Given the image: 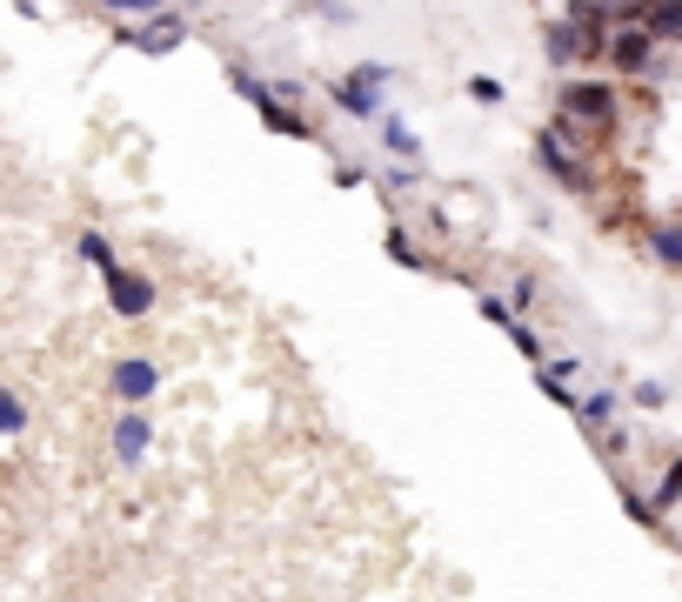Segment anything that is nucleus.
Listing matches in <instances>:
<instances>
[{
    "mask_svg": "<svg viewBox=\"0 0 682 602\" xmlns=\"http://www.w3.org/2000/svg\"><path fill=\"white\" fill-rule=\"evenodd\" d=\"M642 27H649L656 40H675V34H682V0H649V14H642Z\"/></svg>",
    "mask_w": 682,
    "mask_h": 602,
    "instance_id": "nucleus-11",
    "label": "nucleus"
},
{
    "mask_svg": "<svg viewBox=\"0 0 682 602\" xmlns=\"http://www.w3.org/2000/svg\"><path fill=\"white\" fill-rule=\"evenodd\" d=\"M509 335H515V348H522V355H529V361H536V369H542V361H549V355H542V335L529 329V321H515V329H509Z\"/></svg>",
    "mask_w": 682,
    "mask_h": 602,
    "instance_id": "nucleus-18",
    "label": "nucleus"
},
{
    "mask_svg": "<svg viewBox=\"0 0 682 602\" xmlns=\"http://www.w3.org/2000/svg\"><path fill=\"white\" fill-rule=\"evenodd\" d=\"M682 496V462H669V475H662V489H656V509H669Z\"/></svg>",
    "mask_w": 682,
    "mask_h": 602,
    "instance_id": "nucleus-23",
    "label": "nucleus"
},
{
    "mask_svg": "<svg viewBox=\"0 0 682 602\" xmlns=\"http://www.w3.org/2000/svg\"><path fill=\"white\" fill-rule=\"evenodd\" d=\"M562 120H569V128H589V135L616 128V88H602V80H569V88H562Z\"/></svg>",
    "mask_w": 682,
    "mask_h": 602,
    "instance_id": "nucleus-1",
    "label": "nucleus"
},
{
    "mask_svg": "<svg viewBox=\"0 0 682 602\" xmlns=\"http://www.w3.org/2000/svg\"><path fill=\"white\" fill-rule=\"evenodd\" d=\"M382 141H388V154H401V161H415V154H422L415 135H409V120H395V114L382 120Z\"/></svg>",
    "mask_w": 682,
    "mask_h": 602,
    "instance_id": "nucleus-14",
    "label": "nucleus"
},
{
    "mask_svg": "<svg viewBox=\"0 0 682 602\" xmlns=\"http://www.w3.org/2000/svg\"><path fill=\"white\" fill-rule=\"evenodd\" d=\"M609 415H616V401H609V395H582V401H576V422H582V428H602Z\"/></svg>",
    "mask_w": 682,
    "mask_h": 602,
    "instance_id": "nucleus-15",
    "label": "nucleus"
},
{
    "mask_svg": "<svg viewBox=\"0 0 682 602\" xmlns=\"http://www.w3.org/2000/svg\"><path fill=\"white\" fill-rule=\"evenodd\" d=\"M569 135H576L569 120H555V128H542V135H536V161H542V168H549L562 188H576V194H582V188H589V168H582V161L569 154Z\"/></svg>",
    "mask_w": 682,
    "mask_h": 602,
    "instance_id": "nucleus-3",
    "label": "nucleus"
},
{
    "mask_svg": "<svg viewBox=\"0 0 682 602\" xmlns=\"http://www.w3.org/2000/svg\"><path fill=\"white\" fill-rule=\"evenodd\" d=\"M21 428H27L21 395H14V388H0V435H21Z\"/></svg>",
    "mask_w": 682,
    "mask_h": 602,
    "instance_id": "nucleus-17",
    "label": "nucleus"
},
{
    "mask_svg": "<svg viewBox=\"0 0 682 602\" xmlns=\"http://www.w3.org/2000/svg\"><path fill=\"white\" fill-rule=\"evenodd\" d=\"M388 255L401 261V268H422V255H415V241L401 234V228H388Z\"/></svg>",
    "mask_w": 682,
    "mask_h": 602,
    "instance_id": "nucleus-20",
    "label": "nucleus"
},
{
    "mask_svg": "<svg viewBox=\"0 0 682 602\" xmlns=\"http://www.w3.org/2000/svg\"><path fill=\"white\" fill-rule=\"evenodd\" d=\"M649 248H656L662 268H682V221H662V228L649 234Z\"/></svg>",
    "mask_w": 682,
    "mask_h": 602,
    "instance_id": "nucleus-12",
    "label": "nucleus"
},
{
    "mask_svg": "<svg viewBox=\"0 0 682 602\" xmlns=\"http://www.w3.org/2000/svg\"><path fill=\"white\" fill-rule=\"evenodd\" d=\"M101 281H107V308H114L120 321H141V315L154 308V281H147V274H128V268H107Z\"/></svg>",
    "mask_w": 682,
    "mask_h": 602,
    "instance_id": "nucleus-4",
    "label": "nucleus"
},
{
    "mask_svg": "<svg viewBox=\"0 0 682 602\" xmlns=\"http://www.w3.org/2000/svg\"><path fill=\"white\" fill-rule=\"evenodd\" d=\"M582 54H589V40H582V27H576L569 14H562V21L549 27V61H555V67H569V61H582Z\"/></svg>",
    "mask_w": 682,
    "mask_h": 602,
    "instance_id": "nucleus-10",
    "label": "nucleus"
},
{
    "mask_svg": "<svg viewBox=\"0 0 682 602\" xmlns=\"http://www.w3.org/2000/svg\"><path fill=\"white\" fill-rule=\"evenodd\" d=\"M147 441H154V422H147V415H134V409H128V415H120V422H114V456H120V462H128V469H141V456H147Z\"/></svg>",
    "mask_w": 682,
    "mask_h": 602,
    "instance_id": "nucleus-8",
    "label": "nucleus"
},
{
    "mask_svg": "<svg viewBox=\"0 0 682 602\" xmlns=\"http://www.w3.org/2000/svg\"><path fill=\"white\" fill-rule=\"evenodd\" d=\"M120 40H128L134 54H175L181 40H188V27L160 14V21H147V27H120Z\"/></svg>",
    "mask_w": 682,
    "mask_h": 602,
    "instance_id": "nucleus-7",
    "label": "nucleus"
},
{
    "mask_svg": "<svg viewBox=\"0 0 682 602\" xmlns=\"http://www.w3.org/2000/svg\"><path fill=\"white\" fill-rule=\"evenodd\" d=\"M475 308H481V315H489V321H496V329H515V302H502V295H481Z\"/></svg>",
    "mask_w": 682,
    "mask_h": 602,
    "instance_id": "nucleus-19",
    "label": "nucleus"
},
{
    "mask_svg": "<svg viewBox=\"0 0 682 602\" xmlns=\"http://www.w3.org/2000/svg\"><path fill=\"white\" fill-rule=\"evenodd\" d=\"M468 101H481V107H496V101H502V80H489V74H475V80H468Z\"/></svg>",
    "mask_w": 682,
    "mask_h": 602,
    "instance_id": "nucleus-21",
    "label": "nucleus"
},
{
    "mask_svg": "<svg viewBox=\"0 0 682 602\" xmlns=\"http://www.w3.org/2000/svg\"><path fill=\"white\" fill-rule=\"evenodd\" d=\"M602 8H609V21H642V14H649V0H602Z\"/></svg>",
    "mask_w": 682,
    "mask_h": 602,
    "instance_id": "nucleus-22",
    "label": "nucleus"
},
{
    "mask_svg": "<svg viewBox=\"0 0 682 602\" xmlns=\"http://www.w3.org/2000/svg\"><path fill=\"white\" fill-rule=\"evenodd\" d=\"M107 382H114V395H120V401H147V395L160 388V369H154L147 355H120Z\"/></svg>",
    "mask_w": 682,
    "mask_h": 602,
    "instance_id": "nucleus-6",
    "label": "nucleus"
},
{
    "mask_svg": "<svg viewBox=\"0 0 682 602\" xmlns=\"http://www.w3.org/2000/svg\"><path fill=\"white\" fill-rule=\"evenodd\" d=\"M609 61H616L622 74H649V61H656V34L642 27V21H622V27L609 34Z\"/></svg>",
    "mask_w": 682,
    "mask_h": 602,
    "instance_id": "nucleus-5",
    "label": "nucleus"
},
{
    "mask_svg": "<svg viewBox=\"0 0 682 602\" xmlns=\"http://www.w3.org/2000/svg\"><path fill=\"white\" fill-rule=\"evenodd\" d=\"M329 94H335V107H342V114H355V120H369V114H382V94H375V88H361V80H355V74H348V80H335V88H329Z\"/></svg>",
    "mask_w": 682,
    "mask_h": 602,
    "instance_id": "nucleus-9",
    "label": "nucleus"
},
{
    "mask_svg": "<svg viewBox=\"0 0 682 602\" xmlns=\"http://www.w3.org/2000/svg\"><path fill=\"white\" fill-rule=\"evenodd\" d=\"M234 94L261 114V128L288 135V141H308V120H301L295 107H281V88H268V80H255V74H241V67H234Z\"/></svg>",
    "mask_w": 682,
    "mask_h": 602,
    "instance_id": "nucleus-2",
    "label": "nucleus"
},
{
    "mask_svg": "<svg viewBox=\"0 0 682 602\" xmlns=\"http://www.w3.org/2000/svg\"><path fill=\"white\" fill-rule=\"evenodd\" d=\"M355 80H361V88H375V94H382V88H388V67H355Z\"/></svg>",
    "mask_w": 682,
    "mask_h": 602,
    "instance_id": "nucleus-24",
    "label": "nucleus"
},
{
    "mask_svg": "<svg viewBox=\"0 0 682 602\" xmlns=\"http://www.w3.org/2000/svg\"><path fill=\"white\" fill-rule=\"evenodd\" d=\"M94 8H107V14H128V21H134V14H168L175 0H94Z\"/></svg>",
    "mask_w": 682,
    "mask_h": 602,
    "instance_id": "nucleus-16",
    "label": "nucleus"
},
{
    "mask_svg": "<svg viewBox=\"0 0 682 602\" xmlns=\"http://www.w3.org/2000/svg\"><path fill=\"white\" fill-rule=\"evenodd\" d=\"M80 261H88V268H101V274H107V268H120V255L107 248V234H94V228L80 234Z\"/></svg>",
    "mask_w": 682,
    "mask_h": 602,
    "instance_id": "nucleus-13",
    "label": "nucleus"
}]
</instances>
